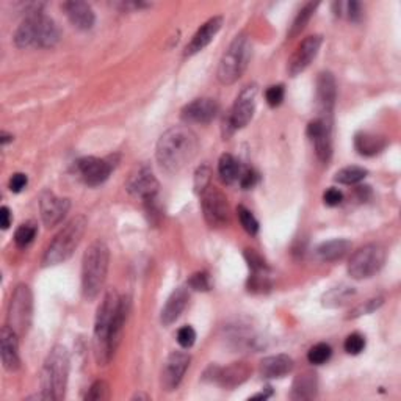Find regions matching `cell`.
Returning a JSON list of instances; mask_svg holds the SVG:
<instances>
[{
  "instance_id": "cell-28",
  "label": "cell",
  "mask_w": 401,
  "mask_h": 401,
  "mask_svg": "<svg viewBox=\"0 0 401 401\" xmlns=\"http://www.w3.org/2000/svg\"><path fill=\"white\" fill-rule=\"evenodd\" d=\"M387 146V140L381 135H373V133H357L355 138V147L356 151L364 155V157H373L383 151Z\"/></svg>"
},
{
  "instance_id": "cell-24",
  "label": "cell",
  "mask_w": 401,
  "mask_h": 401,
  "mask_svg": "<svg viewBox=\"0 0 401 401\" xmlns=\"http://www.w3.org/2000/svg\"><path fill=\"white\" fill-rule=\"evenodd\" d=\"M188 300H190V296H188V291L185 287L176 289L171 294V296L168 298L165 308L162 309V315H160L162 324L169 326L178 320L182 312L185 310Z\"/></svg>"
},
{
  "instance_id": "cell-46",
  "label": "cell",
  "mask_w": 401,
  "mask_h": 401,
  "mask_svg": "<svg viewBox=\"0 0 401 401\" xmlns=\"http://www.w3.org/2000/svg\"><path fill=\"white\" fill-rule=\"evenodd\" d=\"M323 201H324L326 206L336 207V206H338V204L343 201V195H342V192H338L337 188H329V190H326V192H324Z\"/></svg>"
},
{
  "instance_id": "cell-49",
  "label": "cell",
  "mask_w": 401,
  "mask_h": 401,
  "mask_svg": "<svg viewBox=\"0 0 401 401\" xmlns=\"http://www.w3.org/2000/svg\"><path fill=\"white\" fill-rule=\"evenodd\" d=\"M10 223H11L10 209L6 207V206H4L2 209H0V224H2V229H8Z\"/></svg>"
},
{
  "instance_id": "cell-7",
  "label": "cell",
  "mask_w": 401,
  "mask_h": 401,
  "mask_svg": "<svg viewBox=\"0 0 401 401\" xmlns=\"http://www.w3.org/2000/svg\"><path fill=\"white\" fill-rule=\"evenodd\" d=\"M251 58V43L249 39L240 35L237 37L224 55L220 60L218 66V80L223 85H232L242 77Z\"/></svg>"
},
{
  "instance_id": "cell-48",
  "label": "cell",
  "mask_w": 401,
  "mask_h": 401,
  "mask_svg": "<svg viewBox=\"0 0 401 401\" xmlns=\"http://www.w3.org/2000/svg\"><path fill=\"white\" fill-rule=\"evenodd\" d=\"M346 6V15H348L350 20H359L362 16V8H361V4L355 2V0H351L345 5Z\"/></svg>"
},
{
  "instance_id": "cell-18",
  "label": "cell",
  "mask_w": 401,
  "mask_h": 401,
  "mask_svg": "<svg viewBox=\"0 0 401 401\" xmlns=\"http://www.w3.org/2000/svg\"><path fill=\"white\" fill-rule=\"evenodd\" d=\"M157 190L159 182L147 166L138 168L127 180V192L132 196H137V198L145 201L154 198V196L157 195Z\"/></svg>"
},
{
  "instance_id": "cell-1",
  "label": "cell",
  "mask_w": 401,
  "mask_h": 401,
  "mask_svg": "<svg viewBox=\"0 0 401 401\" xmlns=\"http://www.w3.org/2000/svg\"><path fill=\"white\" fill-rule=\"evenodd\" d=\"M199 151V140L187 126H174L162 135L155 157L163 171L176 174L193 162Z\"/></svg>"
},
{
  "instance_id": "cell-19",
  "label": "cell",
  "mask_w": 401,
  "mask_h": 401,
  "mask_svg": "<svg viewBox=\"0 0 401 401\" xmlns=\"http://www.w3.org/2000/svg\"><path fill=\"white\" fill-rule=\"evenodd\" d=\"M337 86L336 79L331 72H322L317 79V105L324 119H329L336 105Z\"/></svg>"
},
{
  "instance_id": "cell-38",
  "label": "cell",
  "mask_w": 401,
  "mask_h": 401,
  "mask_svg": "<svg viewBox=\"0 0 401 401\" xmlns=\"http://www.w3.org/2000/svg\"><path fill=\"white\" fill-rule=\"evenodd\" d=\"M110 398V387L105 381H96L91 387L88 393L85 395L86 401H104Z\"/></svg>"
},
{
  "instance_id": "cell-5",
  "label": "cell",
  "mask_w": 401,
  "mask_h": 401,
  "mask_svg": "<svg viewBox=\"0 0 401 401\" xmlns=\"http://www.w3.org/2000/svg\"><path fill=\"white\" fill-rule=\"evenodd\" d=\"M86 224L88 221L85 216L77 215L60 230L55 235V239L51 242V244L46 249L43 257L44 267L58 265L70 259L74 254V251L79 246V243L81 242V237H84L86 230Z\"/></svg>"
},
{
  "instance_id": "cell-52",
  "label": "cell",
  "mask_w": 401,
  "mask_h": 401,
  "mask_svg": "<svg viewBox=\"0 0 401 401\" xmlns=\"http://www.w3.org/2000/svg\"><path fill=\"white\" fill-rule=\"evenodd\" d=\"M0 137H2V138H0V143H2V145H6V143L13 140L11 135H6L5 132H2V135H0Z\"/></svg>"
},
{
  "instance_id": "cell-43",
  "label": "cell",
  "mask_w": 401,
  "mask_h": 401,
  "mask_svg": "<svg viewBox=\"0 0 401 401\" xmlns=\"http://www.w3.org/2000/svg\"><path fill=\"white\" fill-rule=\"evenodd\" d=\"M188 285L192 287L193 290H198V291H207L210 290V280H209V275L204 273V271H198V273L192 275V277L188 280Z\"/></svg>"
},
{
  "instance_id": "cell-20",
  "label": "cell",
  "mask_w": 401,
  "mask_h": 401,
  "mask_svg": "<svg viewBox=\"0 0 401 401\" xmlns=\"http://www.w3.org/2000/svg\"><path fill=\"white\" fill-rule=\"evenodd\" d=\"M213 381L218 383L221 387L226 389H234V387L243 384L251 376V367L246 362H234L226 369L220 367H212Z\"/></svg>"
},
{
  "instance_id": "cell-22",
  "label": "cell",
  "mask_w": 401,
  "mask_h": 401,
  "mask_svg": "<svg viewBox=\"0 0 401 401\" xmlns=\"http://www.w3.org/2000/svg\"><path fill=\"white\" fill-rule=\"evenodd\" d=\"M223 25V18L215 16L212 19H209L206 24L201 25V29L195 33V37L190 41V44L185 49V55H195L201 51L206 49V47L212 43L216 33L220 32Z\"/></svg>"
},
{
  "instance_id": "cell-15",
  "label": "cell",
  "mask_w": 401,
  "mask_h": 401,
  "mask_svg": "<svg viewBox=\"0 0 401 401\" xmlns=\"http://www.w3.org/2000/svg\"><path fill=\"white\" fill-rule=\"evenodd\" d=\"M220 110L218 102L210 98L195 99L182 108V119L190 124H209Z\"/></svg>"
},
{
  "instance_id": "cell-10",
  "label": "cell",
  "mask_w": 401,
  "mask_h": 401,
  "mask_svg": "<svg viewBox=\"0 0 401 401\" xmlns=\"http://www.w3.org/2000/svg\"><path fill=\"white\" fill-rule=\"evenodd\" d=\"M256 96H257V86L249 85L243 88L242 93L237 96L228 119L224 121L226 124V133L224 137H229L239 129H243L248 122L253 119V114L256 110Z\"/></svg>"
},
{
  "instance_id": "cell-27",
  "label": "cell",
  "mask_w": 401,
  "mask_h": 401,
  "mask_svg": "<svg viewBox=\"0 0 401 401\" xmlns=\"http://www.w3.org/2000/svg\"><path fill=\"white\" fill-rule=\"evenodd\" d=\"M318 381L317 375L312 372H304L298 375L291 387V398L294 400H312L317 395Z\"/></svg>"
},
{
  "instance_id": "cell-12",
  "label": "cell",
  "mask_w": 401,
  "mask_h": 401,
  "mask_svg": "<svg viewBox=\"0 0 401 401\" xmlns=\"http://www.w3.org/2000/svg\"><path fill=\"white\" fill-rule=\"evenodd\" d=\"M323 43V38L320 35H314V37H308L303 43L296 47V51L294 52V55L290 57L289 60V74L291 77L298 76L303 71L308 70V66L314 61V58L317 57L318 51H320Z\"/></svg>"
},
{
  "instance_id": "cell-9",
  "label": "cell",
  "mask_w": 401,
  "mask_h": 401,
  "mask_svg": "<svg viewBox=\"0 0 401 401\" xmlns=\"http://www.w3.org/2000/svg\"><path fill=\"white\" fill-rule=\"evenodd\" d=\"M33 317V296L29 285H18L8 305V324L20 337L29 331Z\"/></svg>"
},
{
  "instance_id": "cell-41",
  "label": "cell",
  "mask_w": 401,
  "mask_h": 401,
  "mask_svg": "<svg viewBox=\"0 0 401 401\" xmlns=\"http://www.w3.org/2000/svg\"><path fill=\"white\" fill-rule=\"evenodd\" d=\"M244 259H246L253 273H263V271H267V265H265L262 257L257 254L254 249L244 251Z\"/></svg>"
},
{
  "instance_id": "cell-44",
  "label": "cell",
  "mask_w": 401,
  "mask_h": 401,
  "mask_svg": "<svg viewBox=\"0 0 401 401\" xmlns=\"http://www.w3.org/2000/svg\"><path fill=\"white\" fill-rule=\"evenodd\" d=\"M284 94H285V91H284L282 85H273V86L268 88L267 93H265V99H267L270 107H277V105L282 104Z\"/></svg>"
},
{
  "instance_id": "cell-25",
  "label": "cell",
  "mask_w": 401,
  "mask_h": 401,
  "mask_svg": "<svg viewBox=\"0 0 401 401\" xmlns=\"http://www.w3.org/2000/svg\"><path fill=\"white\" fill-rule=\"evenodd\" d=\"M294 359L289 357L287 355L268 356L261 362V375L268 379L284 378L294 370Z\"/></svg>"
},
{
  "instance_id": "cell-47",
  "label": "cell",
  "mask_w": 401,
  "mask_h": 401,
  "mask_svg": "<svg viewBox=\"0 0 401 401\" xmlns=\"http://www.w3.org/2000/svg\"><path fill=\"white\" fill-rule=\"evenodd\" d=\"M27 182H29V179H27L25 174L22 173L13 174L10 179V190L13 193H20L27 187Z\"/></svg>"
},
{
  "instance_id": "cell-8",
  "label": "cell",
  "mask_w": 401,
  "mask_h": 401,
  "mask_svg": "<svg viewBox=\"0 0 401 401\" xmlns=\"http://www.w3.org/2000/svg\"><path fill=\"white\" fill-rule=\"evenodd\" d=\"M386 261V249L378 243H370L359 248L351 256L348 263V273L353 280H369L378 273Z\"/></svg>"
},
{
  "instance_id": "cell-14",
  "label": "cell",
  "mask_w": 401,
  "mask_h": 401,
  "mask_svg": "<svg viewBox=\"0 0 401 401\" xmlns=\"http://www.w3.org/2000/svg\"><path fill=\"white\" fill-rule=\"evenodd\" d=\"M309 138L314 141L317 157L322 162H328L332 155V140H331V122L329 119L317 118L309 122L308 126Z\"/></svg>"
},
{
  "instance_id": "cell-33",
  "label": "cell",
  "mask_w": 401,
  "mask_h": 401,
  "mask_svg": "<svg viewBox=\"0 0 401 401\" xmlns=\"http://www.w3.org/2000/svg\"><path fill=\"white\" fill-rule=\"evenodd\" d=\"M315 10H317V4H308L304 8H301V11L296 15L294 24H291L290 27V32H289L290 38H295L300 35V33L305 29V25L309 24V20L312 15L315 13Z\"/></svg>"
},
{
  "instance_id": "cell-23",
  "label": "cell",
  "mask_w": 401,
  "mask_h": 401,
  "mask_svg": "<svg viewBox=\"0 0 401 401\" xmlns=\"http://www.w3.org/2000/svg\"><path fill=\"white\" fill-rule=\"evenodd\" d=\"M67 19L79 30H90L96 22L93 8L85 2H66L63 5Z\"/></svg>"
},
{
  "instance_id": "cell-39",
  "label": "cell",
  "mask_w": 401,
  "mask_h": 401,
  "mask_svg": "<svg viewBox=\"0 0 401 401\" xmlns=\"http://www.w3.org/2000/svg\"><path fill=\"white\" fill-rule=\"evenodd\" d=\"M210 180H212V171L207 165H202L195 173V192L202 193L210 185Z\"/></svg>"
},
{
  "instance_id": "cell-13",
  "label": "cell",
  "mask_w": 401,
  "mask_h": 401,
  "mask_svg": "<svg viewBox=\"0 0 401 401\" xmlns=\"http://www.w3.org/2000/svg\"><path fill=\"white\" fill-rule=\"evenodd\" d=\"M190 361H192V357L183 351H174L168 356L162 373V384L165 387V390L171 392L180 384L183 375H185L190 367Z\"/></svg>"
},
{
  "instance_id": "cell-35",
  "label": "cell",
  "mask_w": 401,
  "mask_h": 401,
  "mask_svg": "<svg viewBox=\"0 0 401 401\" xmlns=\"http://www.w3.org/2000/svg\"><path fill=\"white\" fill-rule=\"evenodd\" d=\"M37 226L33 223H25L22 226L18 228L15 234V242L19 248H25L33 242L37 237Z\"/></svg>"
},
{
  "instance_id": "cell-16",
  "label": "cell",
  "mask_w": 401,
  "mask_h": 401,
  "mask_svg": "<svg viewBox=\"0 0 401 401\" xmlns=\"http://www.w3.org/2000/svg\"><path fill=\"white\" fill-rule=\"evenodd\" d=\"M112 163L98 157H84L77 162V171L81 179L91 187H98L104 183L112 173Z\"/></svg>"
},
{
  "instance_id": "cell-31",
  "label": "cell",
  "mask_w": 401,
  "mask_h": 401,
  "mask_svg": "<svg viewBox=\"0 0 401 401\" xmlns=\"http://www.w3.org/2000/svg\"><path fill=\"white\" fill-rule=\"evenodd\" d=\"M240 173H242V166L234 155L230 154L221 155V159L218 162V174L224 183L230 185V183L239 180Z\"/></svg>"
},
{
  "instance_id": "cell-2",
  "label": "cell",
  "mask_w": 401,
  "mask_h": 401,
  "mask_svg": "<svg viewBox=\"0 0 401 401\" xmlns=\"http://www.w3.org/2000/svg\"><path fill=\"white\" fill-rule=\"evenodd\" d=\"M108 262L110 251L102 240L91 243L85 251L81 262V294L86 301H94L99 296L107 280Z\"/></svg>"
},
{
  "instance_id": "cell-21",
  "label": "cell",
  "mask_w": 401,
  "mask_h": 401,
  "mask_svg": "<svg viewBox=\"0 0 401 401\" xmlns=\"http://www.w3.org/2000/svg\"><path fill=\"white\" fill-rule=\"evenodd\" d=\"M19 336L13 331L10 326H4L2 332H0V355H2V362L6 370L15 372L19 369L20 359H19Z\"/></svg>"
},
{
  "instance_id": "cell-17",
  "label": "cell",
  "mask_w": 401,
  "mask_h": 401,
  "mask_svg": "<svg viewBox=\"0 0 401 401\" xmlns=\"http://www.w3.org/2000/svg\"><path fill=\"white\" fill-rule=\"evenodd\" d=\"M70 207H71L70 199L57 198V196L51 192L41 195L39 199L41 218H43L47 228L57 226V224L65 218V215L67 213Z\"/></svg>"
},
{
  "instance_id": "cell-26",
  "label": "cell",
  "mask_w": 401,
  "mask_h": 401,
  "mask_svg": "<svg viewBox=\"0 0 401 401\" xmlns=\"http://www.w3.org/2000/svg\"><path fill=\"white\" fill-rule=\"evenodd\" d=\"M350 249H351L350 240L336 239L322 243L320 246L317 248V256L318 259L323 262H336L343 259V257L350 253Z\"/></svg>"
},
{
  "instance_id": "cell-29",
  "label": "cell",
  "mask_w": 401,
  "mask_h": 401,
  "mask_svg": "<svg viewBox=\"0 0 401 401\" xmlns=\"http://www.w3.org/2000/svg\"><path fill=\"white\" fill-rule=\"evenodd\" d=\"M127 312H129V298H121L119 300V305L117 309V314H114L112 328H110V350L114 355V351L118 350V346L121 343L122 338V331H124V323L127 318Z\"/></svg>"
},
{
  "instance_id": "cell-30",
  "label": "cell",
  "mask_w": 401,
  "mask_h": 401,
  "mask_svg": "<svg viewBox=\"0 0 401 401\" xmlns=\"http://www.w3.org/2000/svg\"><path fill=\"white\" fill-rule=\"evenodd\" d=\"M356 295V290L350 287V285H338V287L331 289L329 291H326L322 298V304L324 308L336 309L342 308V305L348 304L351 301V298Z\"/></svg>"
},
{
  "instance_id": "cell-3",
  "label": "cell",
  "mask_w": 401,
  "mask_h": 401,
  "mask_svg": "<svg viewBox=\"0 0 401 401\" xmlns=\"http://www.w3.org/2000/svg\"><path fill=\"white\" fill-rule=\"evenodd\" d=\"M67 375H70V355L65 346L57 345L47 355L41 370V395L43 400L58 401L65 398Z\"/></svg>"
},
{
  "instance_id": "cell-45",
  "label": "cell",
  "mask_w": 401,
  "mask_h": 401,
  "mask_svg": "<svg viewBox=\"0 0 401 401\" xmlns=\"http://www.w3.org/2000/svg\"><path fill=\"white\" fill-rule=\"evenodd\" d=\"M239 180H240L242 188L249 190V188H253L256 185L257 180H259V176H257V173L254 171V169L246 168V169H243V171L240 173Z\"/></svg>"
},
{
  "instance_id": "cell-4",
  "label": "cell",
  "mask_w": 401,
  "mask_h": 401,
  "mask_svg": "<svg viewBox=\"0 0 401 401\" xmlns=\"http://www.w3.org/2000/svg\"><path fill=\"white\" fill-rule=\"evenodd\" d=\"M60 41L57 24L43 13H33L18 27L15 43L20 49L25 47H43L49 49Z\"/></svg>"
},
{
  "instance_id": "cell-37",
  "label": "cell",
  "mask_w": 401,
  "mask_h": 401,
  "mask_svg": "<svg viewBox=\"0 0 401 401\" xmlns=\"http://www.w3.org/2000/svg\"><path fill=\"white\" fill-rule=\"evenodd\" d=\"M383 303H384L383 298H372V300H367L359 305H356V308L350 312L348 318H357L361 315H369V314H372V312H375L376 309L381 308Z\"/></svg>"
},
{
  "instance_id": "cell-34",
  "label": "cell",
  "mask_w": 401,
  "mask_h": 401,
  "mask_svg": "<svg viewBox=\"0 0 401 401\" xmlns=\"http://www.w3.org/2000/svg\"><path fill=\"white\" fill-rule=\"evenodd\" d=\"M331 355H332V350L328 343H317L309 350L308 359H309L310 364L322 365V364L329 361Z\"/></svg>"
},
{
  "instance_id": "cell-36",
  "label": "cell",
  "mask_w": 401,
  "mask_h": 401,
  "mask_svg": "<svg viewBox=\"0 0 401 401\" xmlns=\"http://www.w3.org/2000/svg\"><path fill=\"white\" fill-rule=\"evenodd\" d=\"M237 213H239V220L242 223L243 229L246 230L249 235H256L257 230H259V221H257L256 216L251 213V210L240 206L237 209Z\"/></svg>"
},
{
  "instance_id": "cell-6",
  "label": "cell",
  "mask_w": 401,
  "mask_h": 401,
  "mask_svg": "<svg viewBox=\"0 0 401 401\" xmlns=\"http://www.w3.org/2000/svg\"><path fill=\"white\" fill-rule=\"evenodd\" d=\"M119 300L121 298L117 291L110 290L104 296L98 309L96 323H94V353H96V359L100 365L110 362L113 356L110 350V328L119 305Z\"/></svg>"
},
{
  "instance_id": "cell-32",
  "label": "cell",
  "mask_w": 401,
  "mask_h": 401,
  "mask_svg": "<svg viewBox=\"0 0 401 401\" xmlns=\"http://www.w3.org/2000/svg\"><path fill=\"white\" fill-rule=\"evenodd\" d=\"M365 176H367V169L361 166H346L336 173L334 180L338 183H343V185H355V183L364 180Z\"/></svg>"
},
{
  "instance_id": "cell-51",
  "label": "cell",
  "mask_w": 401,
  "mask_h": 401,
  "mask_svg": "<svg viewBox=\"0 0 401 401\" xmlns=\"http://www.w3.org/2000/svg\"><path fill=\"white\" fill-rule=\"evenodd\" d=\"M271 395V390H268L267 393H257V395H254V397H251V400H267L268 397Z\"/></svg>"
},
{
  "instance_id": "cell-50",
  "label": "cell",
  "mask_w": 401,
  "mask_h": 401,
  "mask_svg": "<svg viewBox=\"0 0 401 401\" xmlns=\"http://www.w3.org/2000/svg\"><path fill=\"white\" fill-rule=\"evenodd\" d=\"M356 193L361 201H367L370 198V187H357Z\"/></svg>"
},
{
  "instance_id": "cell-40",
  "label": "cell",
  "mask_w": 401,
  "mask_h": 401,
  "mask_svg": "<svg viewBox=\"0 0 401 401\" xmlns=\"http://www.w3.org/2000/svg\"><path fill=\"white\" fill-rule=\"evenodd\" d=\"M343 348L346 353H348V355H353V356L359 355V353H362L365 348V337L362 334H359V332L350 334L348 337H346Z\"/></svg>"
},
{
  "instance_id": "cell-42",
  "label": "cell",
  "mask_w": 401,
  "mask_h": 401,
  "mask_svg": "<svg viewBox=\"0 0 401 401\" xmlns=\"http://www.w3.org/2000/svg\"><path fill=\"white\" fill-rule=\"evenodd\" d=\"M178 342L182 348H192L196 342V331L192 326H183L178 331Z\"/></svg>"
},
{
  "instance_id": "cell-11",
  "label": "cell",
  "mask_w": 401,
  "mask_h": 401,
  "mask_svg": "<svg viewBox=\"0 0 401 401\" xmlns=\"http://www.w3.org/2000/svg\"><path fill=\"white\" fill-rule=\"evenodd\" d=\"M201 206L204 218L212 228L226 226L230 221V209L228 198L216 187L209 185L201 193Z\"/></svg>"
}]
</instances>
